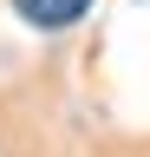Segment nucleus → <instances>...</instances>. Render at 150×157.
Returning <instances> with one entry per match:
<instances>
[{
    "label": "nucleus",
    "instance_id": "obj_1",
    "mask_svg": "<svg viewBox=\"0 0 150 157\" xmlns=\"http://www.w3.org/2000/svg\"><path fill=\"white\" fill-rule=\"evenodd\" d=\"M85 7H91V0H13V13H20L26 26H46V33H59V26H72V20H85Z\"/></svg>",
    "mask_w": 150,
    "mask_h": 157
}]
</instances>
